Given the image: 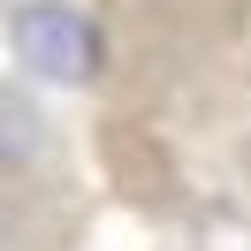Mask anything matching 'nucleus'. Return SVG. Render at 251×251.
I'll list each match as a JSON object with an SVG mask.
<instances>
[{
  "label": "nucleus",
  "mask_w": 251,
  "mask_h": 251,
  "mask_svg": "<svg viewBox=\"0 0 251 251\" xmlns=\"http://www.w3.org/2000/svg\"><path fill=\"white\" fill-rule=\"evenodd\" d=\"M84 160L168 251H251V0H92Z\"/></svg>",
  "instance_id": "nucleus-1"
},
{
  "label": "nucleus",
  "mask_w": 251,
  "mask_h": 251,
  "mask_svg": "<svg viewBox=\"0 0 251 251\" xmlns=\"http://www.w3.org/2000/svg\"><path fill=\"white\" fill-rule=\"evenodd\" d=\"M92 160L46 114L31 76H8V251H84Z\"/></svg>",
  "instance_id": "nucleus-2"
},
{
  "label": "nucleus",
  "mask_w": 251,
  "mask_h": 251,
  "mask_svg": "<svg viewBox=\"0 0 251 251\" xmlns=\"http://www.w3.org/2000/svg\"><path fill=\"white\" fill-rule=\"evenodd\" d=\"M8 38H16V76H31V84H76L84 92V76H92V8L16 0Z\"/></svg>",
  "instance_id": "nucleus-3"
}]
</instances>
